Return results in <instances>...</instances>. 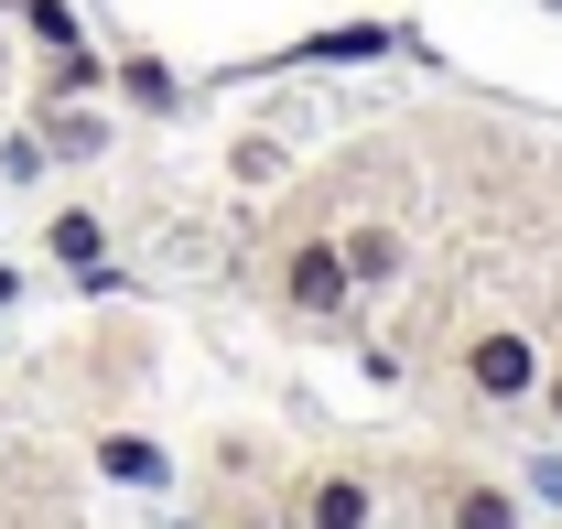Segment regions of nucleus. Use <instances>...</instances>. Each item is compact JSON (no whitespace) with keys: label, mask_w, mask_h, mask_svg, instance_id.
I'll return each instance as SVG.
<instances>
[{"label":"nucleus","mask_w":562,"mask_h":529,"mask_svg":"<svg viewBox=\"0 0 562 529\" xmlns=\"http://www.w3.org/2000/svg\"><path fill=\"white\" fill-rule=\"evenodd\" d=\"M541 335L508 325V314H487V325H465V346H454V390L476 399V410H530V390H541Z\"/></svg>","instance_id":"obj_1"},{"label":"nucleus","mask_w":562,"mask_h":529,"mask_svg":"<svg viewBox=\"0 0 562 529\" xmlns=\"http://www.w3.org/2000/svg\"><path fill=\"white\" fill-rule=\"evenodd\" d=\"M271 303H281L303 335H336V325L357 314V281H347L336 227H314V238H281V260H271Z\"/></svg>","instance_id":"obj_2"},{"label":"nucleus","mask_w":562,"mask_h":529,"mask_svg":"<svg viewBox=\"0 0 562 529\" xmlns=\"http://www.w3.org/2000/svg\"><path fill=\"white\" fill-rule=\"evenodd\" d=\"M379 519H390V486H379L368 464H347V454L303 464V475L281 486V529H379Z\"/></svg>","instance_id":"obj_3"},{"label":"nucleus","mask_w":562,"mask_h":529,"mask_svg":"<svg viewBox=\"0 0 562 529\" xmlns=\"http://www.w3.org/2000/svg\"><path fill=\"white\" fill-rule=\"evenodd\" d=\"M432 529H530V486L487 475V464H432Z\"/></svg>","instance_id":"obj_4"},{"label":"nucleus","mask_w":562,"mask_h":529,"mask_svg":"<svg viewBox=\"0 0 562 529\" xmlns=\"http://www.w3.org/2000/svg\"><path fill=\"white\" fill-rule=\"evenodd\" d=\"M87 464L120 486V497H173V443L162 432H131V421H98L87 432Z\"/></svg>","instance_id":"obj_5"},{"label":"nucleus","mask_w":562,"mask_h":529,"mask_svg":"<svg viewBox=\"0 0 562 529\" xmlns=\"http://www.w3.org/2000/svg\"><path fill=\"white\" fill-rule=\"evenodd\" d=\"M401 44H412L401 22H325V33H303V44L260 55L249 76H292V66H379V55H401Z\"/></svg>","instance_id":"obj_6"},{"label":"nucleus","mask_w":562,"mask_h":529,"mask_svg":"<svg viewBox=\"0 0 562 529\" xmlns=\"http://www.w3.org/2000/svg\"><path fill=\"white\" fill-rule=\"evenodd\" d=\"M336 249H347L357 303H368V292H401V281H412V227H401V216H347V227H336Z\"/></svg>","instance_id":"obj_7"},{"label":"nucleus","mask_w":562,"mask_h":529,"mask_svg":"<svg viewBox=\"0 0 562 529\" xmlns=\"http://www.w3.org/2000/svg\"><path fill=\"white\" fill-rule=\"evenodd\" d=\"M109 98H131L140 120H184V98H195V87L162 66V55H140V44H131V55H109Z\"/></svg>","instance_id":"obj_8"},{"label":"nucleus","mask_w":562,"mask_h":529,"mask_svg":"<svg viewBox=\"0 0 562 529\" xmlns=\"http://www.w3.org/2000/svg\"><path fill=\"white\" fill-rule=\"evenodd\" d=\"M44 260L55 270H98L109 260V216H98V205H55V216H44Z\"/></svg>","instance_id":"obj_9"},{"label":"nucleus","mask_w":562,"mask_h":529,"mask_svg":"<svg viewBox=\"0 0 562 529\" xmlns=\"http://www.w3.org/2000/svg\"><path fill=\"white\" fill-rule=\"evenodd\" d=\"M0 22L33 44V55H66V44H87V22H76V0H0Z\"/></svg>","instance_id":"obj_10"},{"label":"nucleus","mask_w":562,"mask_h":529,"mask_svg":"<svg viewBox=\"0 0 562 529\" xmlns=\"http://www.w3.org/2000/svg\"><path fill=\"white\" fill-rule=\"evenodd\" d=\"M33 98H109V55H98V44H66V55H44Z\"/></svg>","instance_id":"obj_11"},{"label":"nucleus","mask_w":562,"mask_h":529,"mask_svg":"<svg viewBox=\"0 0 562 529\" xmlns=\"http://www.w3.org/2000/svg\"><path fill=\"white\" fill-rule=\"evenodd\" d=\"M44 173H55L44 131H0V184H44Z\"/></svg>","instance_id":"obj_12"},{"label":"nucleus","mask_w":562,"mask_h":529,"mask_svg":"<svg viewBox=\"0 0 562 529\" xmlns=\"http://www.w3.org/2000/svg\"><path fill=\"white\" fill-rule=\"evenodd\" d=\"M227 173H238V184H281V140H238V151H227Z\"/></svg>","instance_id":"obj_13"},{"label":"nucleus","mask_w":562,"mask_h":529,"mask_svg":"<svg viewBox=\"0 0 562 529\" xmlns=\"http://www.w3.org/2000/svg\"><path fill=\"white\" fill-rule=\"evenodd\" d=\"M530 410H541V432H552V443H562V357H552V368H541V390H530Z\"/></svg>","instance_id":"obj_14"},{"label":"nucleus","mask_w":562,"mask_h":529,"mask_svg":"<svg viewBox=\"0 0 562 529\" xmlns=\"http://www.w3.org/2000/svg\"><path fill=\"white\" fill-rule=\"evenodd\" d=\"M530 508H562V443H552L541 464H530Z\"/></svg>","instance_id":"obj_15"},{"label":"nucleus","mask_w":562,"mask_h":529,"mask_svg":"<svg viewBox=\"0 0 562 529\" xmlns=\"http://www.w3.org/2000/svg\"><path fill=\"white\" fill-rule=\"evenodd\" d=\"M11 292H22V281H11V270H0V303H11Z\"/></svg>","instance_id":"obj_16"},{"label":"nucleus","mask_w":562,"mask_h":529,"mask_svg":"<svg viewBox=\"0 0 562 529\" xmlns=\"http://www.w3.org/2000/svg\"><path fill=\"white\" fill-rule=\"evenodd\" d=\"M0 66H11V33H0Z\"/></svg>","instance_id":"obj_17"},{"label":"nucleus","mask_w":562,"mask_h":529,"mask_svg":"<svg viewBox=\"0 0 562 529\" xmlns=\"http://www.w3.org/2000/svg\"><path fill=\"white\" fill-rule=\"evenodd\" d=\"M541 11H562V0H541Z\"/></svg>","instance_id":"obj_18"}]
</instances>
